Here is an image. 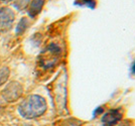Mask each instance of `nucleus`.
Here are the masks:
<instances>
[{"label":"nucleus","instance_id":"1a4fd4ad","mask_svg":"<svg viewBox=\"0 0 135 126\" xmlns=\"http://www.w3.org/2000/svg\"><path fill=\"white\" fill-rule=\"evenodd\" d=\"M29 2H30V0H14L13 6L17 10H23V9L27 8V6L29 5Z\"/></svg>","mask_w":135,"mask_h":126},{"label":"nucleus","instance_id":"0eeeda50","mask_svg":"<svg viewBox=\"0 0 135 126\" xmlns=\"http://www.w3.org/2000/svg\"><path fill=\"white\" fill-rule=\"evenodd\" d=\"M28 25H29V20L26 17H22L20 19V21L17 23L16 29H15V33L16 35H22L23 32L27 29Z\"/></svg>","mask_w":135,"mask_h":126},{"label":"nucleus","instance_id":"9d476101","mask_svg":"<svg viewBox=\"0 0 135 126\" xmlns=\"http://www.w3.org/2000/svg\"><path fill=\"white\" fill-rule=\"evenodd\" d=\"M82 122L77 119H68L62 122L61 126H79Z\"/></svg>","mask_w":135,"mask_h":126},{"label":"nucleus","instance_id":"6e6552de","mask_svg":"<svg viewBox=\"0 0 135 126\" xmlns=\"http://www.w3.org/2000/svg\"><path fill=\"white\" fill-rule=\"evenodd\" d=\"M9 75H10V70L8 67H2L0 69V86L4 85L7 82Z\"/></svg>","mask_w":135,"mask_h":126},{"label":"nucleus","instance_id":"20e7f679","mask_svg":"<svg viewBox=\"0 0 135 126\" xmlns=\"http://www.w3.org/2000/svg\"><path fill=\"white\" fill-rule=\"evenodd\" d=\"M15 20L14 11L8 7H0V30H9Z\"/></svg>","mask_w":135,"mask_h":126},{"label":"nucleus","instance_id":"39448f33","mask_svg":"<svg viewBox=\"0 0 135 126\" xmlns=\"http://www.w3.org/2000/svg\"><path fill=\"white\" fill-rule=\"evenodd\" d=\"M121 119H122V113L119 110L111 109L103 115L102 122L105 126H114L115 124H117Z\"/></svg>","mask_w":135,"mask_h":126},{"label":"nucleus","instance_id":"f257e3e1","mask_svg":"<svg viewBox=\"0 0 135 126\" xmlns=\"http://www.w3.org/2000/svg\"><path fill=\"white\" fill-rule=\"evenodd\" d=\"M47 108L46 101L40 95H30L18 106V113L25 119H34L45 113Z\"/></svg>","mask_w":135,"mask_h":126},{"label":"nucleus","instance_id":"7ed1b4c3","mask_svg":"<svg viewBox=\"0 0 135 126\" xmlns=\"http://www.w3.org/2000/svg\"><path fill=\"white\" fill-rule=\"evenodd\" d=\"M1 94L4 101L8 103H13L22 96L23 88L20 83H18L16 81H12L2 90Z\"/></svg>","mask_w":135,"mask_h":126},{"label":"nucleus","instance_id":"f03ea898","mask_svg":"<svg viewBox=\"0 0 135 126\" xmlns=\"http://www.w3.org/2000/svg\"><path fill=\"white\" fill-rule=\"evenodd\" d=\"M61 56V49L56 45H50L40 55V66L45 69H50L56 66Z\"/></svg>","mask_w":135,"mask_h":126},{"label":"nucleus","instance_id":"f8f14e48","mask_svg":"<svg viewBox=\"0 0 135 126\" xmlns=\"http://www.w3.org/2000/svg\"><path fill=\"white\" fill-rule=\"evenodd\" d=\"M132 72L135 74V62H134V64H133V66H132Z\"/></svg>","mask_w":135,"mask_h":126},{"label":"nucleus","instance_id":"ddd939ff","mask_svg":"<svg viewBox=\"0 0 135 126\" xmlns=\"http://www.w3.org/2000/svg\"><path fill=\"white\" fill-rule=\"evenodd\" d=\"M120 126H131V125H129V124H127V122H126V123H123V124H121Z\"/></svg>","mask_w":135,"mask_h":126},{"label":"nucleus","instance_id":"423d86ee","mask_svg":"<svg viewBox=\"0 0 135 126\" xmlns=\"http://www.w3.org/2000/svg\"><path fill=\"white\" fill-rule=\"evenodd\" d=\"M44 4L45 0H32L28 8V15L30 17H35L36 15H38L44 7Z\"/></svg>","mask_w":135,"mask_h":126},{"label":"nucleus","instance_id":"9b49d317","mask_svg":"<svg viewBox=\"0 0 135 126\" xmlns=\"http://www.w3.org/2000/svg\"><path fill=\"white\" fill-rule=\"evenodd\" d=\"M76 4H80V5H89L90 7H94L96 4L95 0H77Z\"/></svg>","mask_w":135,"mask_h":126}]
</instances>
